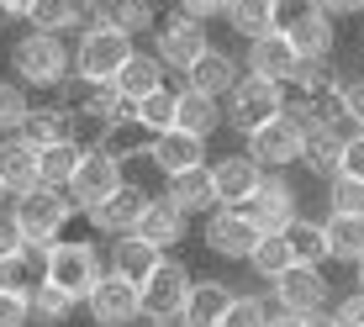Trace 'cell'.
<instances>
[{"label": "cell", "instance_id": "6da1fadb", "mask_svg": "<svg viewBox=\"0 0 364 327\" xmlns=\"http://www.w3.org/2000/svg\"><path fill=\"white\" fill-rule=\"evenodd\" d=\"M11 74H16L27 90H58L74 74V48L58 32H27L11 48Z\"/></svg>", "mask_w": 364, "mask_h": 327}, {"label": "cell", "instance_id": "7a4b0ae2", "mask_svg": "<svg viewBox=\"0 0 364 327\" xmlns=\"http://www.w3.org/2000/svg\"><path fill=\"white\" fill-rule=\"evenodd\" d=\"M306 132H311L306 106L291 100L285 117H274L269 127H259L254 137H248V159H254L264 174H280V169H291V164H301V154H306Z\"/></svg>", "mask_w": 364, "mask_h": 327}, {"label": "cell", "instance_id": "3957f363", "mask_svg": "<svg viewBox=\"0 0 364 327\" xmlns=\"http://www.w3.org/2000/svg\"><path fill=\"white\" fill-rule=\"evenodd\" d=\"M132 53H137L132 37L100 21L95 32H85L80 43H74V74H85V80H95V85H117V74L132 64Z\"/></svg>", "mask_w": 364, "mask_h": 327}, {"label": "cell", "instance_id": "277c9868", "mask_svg": "<svg viewBox=\"0 0 364 327\" xmlns=\"http://www.w3.org/2000/svg\"><path fill=\"white\" fill-rule=\"evenodd\" d=\"M285 106H291V100H285V85L243 74V80H237V90L228 95V127L243 132V137H254L259 127H269L274 117H285Z\"/></svg>", "mask_w": 364, "mask_h": 327}, {"label": "cell", "instance_id": "5b68a950", "mask_svg": "<svg viewBox=\"0 0 364 327\" xmlns=\"http://www.w3.org/2000/svg\"><path fill=\"white\" fill-rule=\"evenodd\" d=\"M154 53H159V64H164L169 74H191L200 58L211 53V32H206V21L185 16V11L164 16V21H159V32H154Z\"/></svg>", "mask_w": 364, "mask_h": 327}, {"label": "cell", "instance_id": "8992f818", "mask_svg": "<svg viewBox=\"0 0 364 327\" xmlns=\"http://www.w3.org/2000/svg\"><path fill=\"white\" fill-rule=\"evenodd\" d=\"M100 280H106V274H100L95 243H69V237H58V243L48 248V285L69 291L74 301H90V291Z\"/></svg>", "mask_w": 364, "mask_h": 327}, {"label": "cell", "instance_id": "52a82bcc", "mask_svg": "<svg viewBox=\"0 0 364 327\" xmlns=\"http://www.w3.org/2000/svg\"><path fill=\"white\" fill-rule=\"evenodd\" d=\"M74 195H64V191H27L16 200V217H21V227H27V243H43V248H53L58 237H64V227H69V217H74Z\"/></svg>", "mask_w": 364, "mask_h": 327}, {"label": "cell", "instance_id": "ba28073f", "mask_svg": "<svg viewBox=\"0 0 364 327\" xmlns=\"http://www.w3.org/2000/svg\"><path fill=\"white\" fill-rule=\"evenodd\" d=\"M191 269L180 259H164L143 285V317L148 322H180L185 317V301H191Z\"/></svg>", "mask_w": 364, "mask_h": 327}, {"label": "cell", "instance_id": "9c48e42d", "mask_svg": "<svg viewBox=\"0 0 364 327\" xmlns=\"http://www.w3.org/2000/svg\"><path fill=\"white\" fill-rule=\"evenodd\" d=\"M259 237H264V227H259L243 206H217L206 217V248L217 259H243L248 264V254L259 248Z\"/></svg>", "mask_w": 364, "mask_h": 327}, {"label": "cell", "instance_id": "30bf717a", "mask_svg": "<svg viewBox=\"0 0 364 327\" xmlns=\"http://www.w3.org/2000/svg\"><path fill=\"white\" fill-rule=\"evenodd\" d=\"M328 274L311 269V264H291V269L274 280V301H280L285 317H317V311H328Z\"/></svg>", "mask_w": 364, "mask_h": 327}, {"label": "cell", "instance_id": "8fae6325", "mask_svg": "<svg viewBox=\"0 0 364 327\" xmlns=\"http://www.w3.org/2000/svg\"><path fill=\"white\" fill-rule=\"evenodd\" d=\"M85 306H90L95 327H132L137 317H143V285H132V280H122V274L106 269V280L90 291Z\"/></svg>", "mask_w": 364, "mask_h": 327}, {"label": "cell", "instance_id": "7c38bea8", "mask_svg": "<svg viewBox=\"0 0 364 327\" xmlns=\"http://www.w3.org/2000/svg\"><path fill=\"white\" fill-rule=\"evenodd\" d=\"M122 185H127V180H122V159L90 148V154L80 159V174H74L69 195H74V206H80V211H90V206H100V200H111Z\"/></svg>", "mask_w": 364, "mask_h": 327}, {"label": "cell", "instance_id": "4fadbf2b", "mask_svg": "<svg viewBox=\"0 0 364 327\" xmlns=\"http://www.w3.org/2000/svg\"><path fill=\"white\" fill-rule=\"evenodd\" d=\"M248 217L259 222L264 232H285L291 222L301 217V206H296V185L285 180V174H264V185H259V195L248 200Z\"/></svg>", "mask_w": 364, "mask_h": 327}, {"label": "cell", "instance_id": "5bb4252c", "mask_svg": "<svg viewBox=\"0 0 364 327\" xmlns=\"http://www.w3.org/2000/svg\"><path fill=\"white\" fill-rule=\"evenodd\" d=\"M243 69L254 74V80L291 85V80H296V69H301V53L291 48V37H285V32H269V37H259V43H248Z\"/></svg>", "mask_w": 364, "mask_h": 327}, {"label": "cell", "instance_id": "9a60e30c", "mask_svg": "<svg viewBox=\"0 0 364 327\" xmlns=\"http://www.w3.org/2000/svg\"><path fill=\"white\" fill-rule=\"evenodd\" d=\"M148 195L143 185H122L111 200H100V206H90L85 217H90V227L95 232H111V237H127V232H137V222H143V211H148Z\"/></svg>", "mask_w": 364, "mask_h": 327}, {"label": "cell", "instance_id": "2e32d148", "mask_svg": "<svg viewBox=\"0 0 364 327\" xmlns=\"http://www.w3.org/2000/svg\"><path fill=\"white\" fill-rule=\"evenodd\" d=\"M285 37H291V48L301 58H333V43H338L333 16L317 6V0H306V6L296 11V21L285 27Z\"/></svg>", "mask_w": 364, "mask_h": 327}, {"label": "cell", "instance_id": "e0dca14e", "mask_svg": "<svg viewBox=\"0 0 364 327\" xmlns=\"http://www.w3.org/2000/svg\"><path fill=\"white\" fill-rule=\"evenodd\" d=\"M211 174H217V195L222 206H248V200L259 195V185H264V169H259L248 154H228L211 164Z\"/></svg>", "mask_w": 364, "mask_h": 327}, {"label": "cell", "instance_id": "ac0fdd59", "mask_svg": "<svg viewBox=\"0 0 364 327\" xmlns=\"http://www.w3.org/2000/svg\"><path fill=\"white\" fill-rule=\"evenodd\" d=\"M185 211H180V200H169V191L164 195H154L148 200V211H143V222H137V237L143 243H154L159 254H169L174 243H185Z\"/></svg>", "mask_w": 364, "mask_h": 327}, {"label": "cell", "instance_id": "d6986e66", "mask_svg": "<svg viewBox=\"0 0 364 327\" xmlns=\"http://www.w3.org/2000/svg\"><path fill=\"white\" fill-rule=\"evenodd\" d=\"M243 64H237L232 53H222V48H211L200 64L185 74V90H200V95H211V100H228L232 90H237V80H243Z\"/></svg>", "mask_w": 364, "mask_h": 327}, {"label": "cell", "instance_id": "ffe728a7", "mask_svg": "<svg viewBox=\"0 0 364 327\" xmlns=\"http://www.w3.org/2000/svg\"><path fill=\"white\" fill-rule=\"evenodd\" d=\"M154 169L164 174V180H180V174H191V169H206V143L191 132H164V137H154Z\"/></svg>", "mask_w": 364, "mask_h": 327}, {"label": "cell", "instance_id": "44dd1931", "mask_svg": "<svg viewBox=\"0 0 364 327\" xmlns=\"http://www.w3.org/2000/svg\"><path fill=\"white\" fill-rule=\"evenodd\" d=\"M0 285L32 301V296H37V291L48 285V248H43V243H27L21 254L0 259Z\"/></svg>", "mask_w": 364, "mask_h": 327}, {"label": "cell", "instance_id": "7402d4cb", "mask_svg": "<svg viewBox=\"0 0 364 327\" xmlns=\"http://www.w3.org/2000/svg\"><path fill=\"white\" fill-rule=\"evenodd\" d=\"M37 148L21 143V137H0V191L11 195H27L37 191Z\"/></svg>", "mask_w": 364, "mask_h": 327}, {"label": "cell", "instance_id": "603a6c76", "mask_svg": "<svg viewBox=\"0 0 364 327\" xmlns=\"http://www.w3.org/2000/svg\"><path fill=\"white\" fill-rule=\"evenodd\" d=\"M348 137H354V132H338V127H311V132H306V154H301V164H306V169L317 174V180H338V174H343Z\"/></svg>", "mask_w": 364, "mask_h": 327}, {"label": "cell", "instance_id": "cb8c5ba5", "mask_svg": "<svg viewBox=\"0 0 364 327\" xmlns=\"http://www.w3.org/2000/svg\"><path fill=\"white\" fill-rule=\"evenodd\" d=\"M159 264H164V254H159L154 243H143L137 232L111 243V274H122V280H132V285H148V274H154Z\"/></svg>", "mask_w": 364, "mask_h": 327}, {"label": "cell", "instance_id": "d4e9b609", "mask_svg": "<svg viewBox=\"0 0 364 327\" xmlns=\"http://www.w3.org/2000/svg\"><path fill=\"white\" fill-rule=\"evenodd\" d=\"M169 200H180V211H185V217H211V211L222 206V195H217V174H211V164H206V169H191V174H180V180H169Z\"/></svg>", "mask_w": 364, "mask_h": 327}, {"label": "cell", "instance_id": "484cf974", "mask_svg": "<svg viewBox=\"0 0 364 327\" xmlns=\"http://www.w3.org/2000/svg\"><path fill=\"white\" fill-rule=\"evenodd\" d=\"M232 301H237V296H232L222 280H196V285H191V301H185L180 327H217L222 317H228Z\"/></svg>", "mask_w": 364, "mask_h": 327}, {"label": "cell", "instance_id": "4316f807", "mask_svg": "<svg viewBox=\"0 0 364 327\" xmlns=\"http://www.w3.org/2000/svg\"><path fill=\"white\" fill-rule=\"evenodd\" d=\"M16 137H21V143H32L37 154L53 148V143H74V117H69V111H58V106H32Z\"/></svg>", "mask_w": 364, "mask_h": 327}, {"label": "cell", "instance_id": "83f0119b", "mask_svg": "<svg viewBox=\"0 0 364 327\" xmlns=\"http://www.w3.org/2000/svg\"><path fill=\"white\" fill-rule=\"evenodd\" d=\"M222 122H228V106H222V100H211L200 90H180V122H174V132H191V137L206 143Z\"/></svg>", "mask_w": 364, "mask_h": 327}, {"label": "cell", "instance_id": "f1b7e54d", "mask_svg": "<svg viewBox=\"0 0 364 327\" xmlns=\"http://www.w3.org/2000/svg\"><path fill=\"white\" fill-rule=\"evenodd\" d=\"M85 154H90V148H80V143L43 148V159H37V185H43V191H64L69 195V185H74V174H80V159Z\"/></svg>", "mask_w": 364, "mask_h": 327}, {"label": "cell", "instance_id": "f546056e", "mask_svg": "<svg viewBox=\"0 0 364 327\" xmlns=\"http://www.w3.org/2000/svg\"><path fill=\"white\" fill-rule=\"evenodd\" d=\"M164 74H169V69L159 64V53H132V64L117 74V90L137 106V100H148L154 90H164Z\"/></svg>", "mask_w": 364, "mask_h": 327}, {"label": "cell", "instance_id": "4dcf8cb0", "mask_svg": "<svg viewBox=\"0 0 364 327\" xmlns=\"http://www.w3.org/2000/svg\"><path fill=\"white\" fill-rule=\"evenodd\" d=\"M100 21L117 32H159V16H154V0H100Z\"/></svg>", "mask_w": 364, "mask_h": 327}, {"label": "cell", "instance_id": "1f68e13d", "mask_svg": "<svg viewBox=\"0 0 364 327\" xmlns=\"http://www.w3.org/2000/svg\"><path fill=\"white\" fill-rule=\"evenodd\" d=\"M291 264H296V254H291V237H285V232H264V237H259V248L248 254V269H254L264 285H274Z\"/></svg>", "mask_w": 364, "mask_h": 327}, {"label": "cell", "instance_id": "d6a6232c", "mask_svg": "<svg viewBox=\"0 0 364 327\" xmlns=\"http://www.w3.org/2000/svg\"><path fill=\"white\" fill-rule=\"evenodd\" d=\"M100 154H111V159H137V154H154V132L143 127V122H111L106 127V137H100Z\"/></svg>", "mask_w": 364, "mask_h": 327}, {"label": "cell", "instance_id": "836d02e7", "mask_svg": "<svg viewBox=\"0 0 364 327\" xmlns=\"http://www.w3.org/2000/svg\"><path fill=\"white\" fill-rule=\"evenodd\" d=\"M228 27L243 37V43H259V37L274 32V0H232Z\"/></svg>", "mask_w": 364, "mask_h": 327}, {"label": "cell", "instance_id": "e575fe53", "mask_svg": "<svg viewBox=\"0 0 364 327\" xmlns=\"http://www.w3.org/2000/svg\"><path fill=\"white\" fill-rule=\"evenodd\" d=\"M285 237H291L296 264H311V269H322V259H333V254H328V227H322V222H311V217H296L291 227H285Z\"/></svg>", "mask_w": 364, "mask_h": 327}, {"label": "cell", "instance_id": "d590c367", "mask_svg": "<svg viewBox=\"0 0 364 327\" xmlns=\"http://www.w3.org/2000/svg\"><path fill=\"white\" fill-rule=\"evenodd\" d=\"M328 254L338 264H359L364 259V217H328Z\"/></svg>", "mask_w": 364, "mask_h": 327}, {"label": "cell", "instance_id": "8d00e7d4", "mask_svg": "<svg viewBox=\"0 0 364 327\" xmlns=\"http://www.w3.org/2000/svg\"><path fill=\"white\" fill-rule=\"evenodd\" d=\"M137 122H143L154 137H164V132H174V122H180V90H154L148 100H137Z\"/></svg>", "mask_w": 364, "mask_h": 327}, {"label": "cell", "instance_id": "74e56055", "mask_svg": "<svg viewBox=\"0 0 364 327\" xmlns=\"http://www.w3.org/2000/svg\"><path fill=\"white\" fill-rule=\"evenodd\" d=\"M32 100H27V85L21 80H0V137H16L21 122H27Z\"/></svg>", "mask_w": 364, "mask_h": 327}, {"label": "cell", "instance_id": "f35d334b", "mask_svg": "<svg viewBox=\"0 0 364 327\" xmlns=\"http://www.w3.org/2000/svg\"><path fill=\"white\" fill-rule=\"evenodd\" d=\"M328 206L333 217H364V180H354V174L328 180Z\"/></svg>", "mask_w": 364, "mask_h": 327}, {"label": "cell", "instance_id": "ab89813d", "mask_svg": "<svg viewBox=\"0 0 364 327\" xmlns=\"http://www.w3.org/2000/svg\"><path fill=\"white\" fill-rule=\"evenodd\" d=\"M74 301L69 291H58V285H43V291L32 296V322H69L74 317Z\"/></svg>", "mask_w": 364, "mask_h": 327}, {"label": "cell", "instance_id": "60d3db41", "mask_svg": "<svg viewBox=\"0 0 364 327\" xmlns=\"http://www.w3.org/2000/svg\"><path fill=\"white\" fill-rule=\"evenodd\" d=\"M16 200L21 195H0V259L27 248V227H21V217H16Z\"/></svg>", "mask_w": 364, "mask_h": 327}, {"label": "cell", "instance_id": "b9f144b4", "mask_svg": "<svg viewBox=\"0 0 364 327\" xmlns=\"http://www.w3.org/2000/svg\"><path fill=\"white\" fill-rule=\"evenodd\" d=\"M217 327H269V306L264 296H237L228 306V317H222Z\"/></svg>", "mask_w": 364, "mask_h": 327}, {"label": "cell", "instance_id": "7bdbcfd3", "mask_svg": "<svg viewBox=\"0 0 364 327\" xmlns=\"http://www.w3.org/2000/svg\"><path fill=\"white\" fill-rule=\"evenodd\" d=\"M27 322H32V301L0 285V327H27Z\"/></svg>", "mask_w": 364, "mask_h": 327}, {"label": "cell", "instance_id": "ee69618b", "mask_svg": "<svg viewBox=\"0 0 364 327\" xmlns=\"http://www.w3.org/2000/svg\"><path fill=\"white\" fill-rule=\"evenodd\" d=\"M333 317H338V327H364V291H348L333 306Z\"/></svg>", "mask_w": 364, "mask_h": 327}, {"label": "cell", "instance_id": "f6af8a7d", "mask_svg": "<svg viewBox=\"0 0 364 327\" xmlns=\"http://www.w3.org/2000/svg\"><path fill=\"white\" fill-rule=\"evenodd\" d=\"M180 11H185V16H196V21H211V16H228L232 0H180Z\"/></svg>", "mask_w": 364, "mask_h": 327}, {"label": "cell", "instance_id": "bcb514c9", "mask_svg": "<svg viewBox=\"0 0 364 327\" xmlns=\"http://www.w3.org/2000/svg\"><path fill=\"white\" fill-rule=\"evenodd\" d=\"M343 174H354V180H364V132L348 137V154H343Z\"/></svg>", "mask_w": 364, "mask_h": 327}, {"label": "cell", "instance_id": "7dc6e473", "mask_svg": "<svg viewBox=\"0 0 364 327\" xmlns=\"http://www.w3.org/2000/svg\"><path fill=\"white\" fill-rule=\"evenodd\" d=\"M348 122H354V132H364V80L348 85Z\"/></svg>", "mask_w": 364, "mask_h": 327}, {"label": "cell", "instance_id": "c3c4849f", "mask_svg": "<svg viewBox=\"0 0 364 327\" xmlns=\"http://www.w3.org/2000/svg\"><path fill=\"white\" fill-rule=\"evenodd\" d=\"M328 16H364V0H317Z\"/></svg>", "mask_w": 364, "mask_h": 327}, {"label": "cell", "instance_id": "681fc988", "mask_svg": "<svg viewBox=\"0 0 364 327\" xmlns=\"http://www.w3.org/2000/svg\"><path fill=\"white\" fill-rule=\"evenodd\" d=\"M37 0H0V16H32Z\"/></svg>", "mask_w": 364, "mask_h": 327}, {"label": "cell", "instance_id": "f907efd6", "mask_svg": "<svg viewBox=\"0 0 364 327\" xmlns=\"http://www.w3.org/2000/svg\"><path fill=\"white\" fill-rule=\"evenodd\" d=\"M301 327H338L333 311H317V317H301Z\"/></svg>", "mask_w": 364, "mask_h": 327}, {"label": "cell", "instance_id": "816d5d0a", "mask_svg": "<svg viewBox=\"0 0 364 327\" xmlns=\"http://www.w3.org/2000/svg\"><path fill=\"white\" fill-rule=\"evenodd\" d=\"M269 327H301V317H285V311H274V317H269Z\"/></svg>", "mask_w": 364, "mask_h": 327}, {"label": "cell", "instance_id": "f5cc1de1", "mask_svg": "<svg viewBox=\"0 0 364 327\" xmlns=\"http://www.w3.org/2000/svg\"><path fill=\"white\" fill-rule=\"evenodd\" d=\"M354 280H359V291H364V259L354 264Z\"/></svg>", "mask_w": 364, "mask_h": 327}, {"label": "cell", "instance_id": "db71d44e", "mask_svg": "<svg viewBox=\"0 0 364 327\" xmlns=\"http://www.w3.org/2000/svg\"><path fill=\"white\" fill-rule=\"evenodd\" d=\"M359 80H364V48H359Z\"/></svg>", "mask_w": 364, "mask_h": 327}, {"label": "cell", "instance_id": "11a10c76", "mask_svg": "<svg viewBox=\"0 0 364 327\" xmlns=\"http://www.w3.org/2000/svg\"><path fill=\"white\" fill-rule=\"evenodd\" d=\"M148 327H174V322H148Z\"/></svg>", "mask_w": 364, "mask_h": 327}]
</instances>
